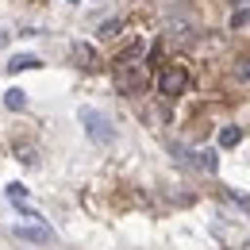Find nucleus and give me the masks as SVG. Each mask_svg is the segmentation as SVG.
<instances>
[{"instance_id":"f257e3e1","label":"nucleus","mask_w":250,"mask_h":250,"mask_svg":"<svg viewBox=\"0 0 250 250\" xmlns=\"http://www.w3.org/2000/svg\"><path fill=\"white\" fill-rule=\"evenodd\" d=\"M77 120H81L85 135L93 139L96 146H112V143H116V127H112V120H108L100 108H77Z\"/></svg>"},{"instance_id":"f03ea898","label":"nucleus","mask_w":250,"mask_h":250,"mask_svg":"<svg viewBox=\"0 0 250 250\" xmlns=\"http://www.w3.org/2000/svg\"><path fill=\"white\" fill-rule=\"evenodd\" d=\"M185 89H188V65L169 62L162 73H158V93L162 96H181Z\"/></svg>"},{"instance_id":"7ed1b4c3","label":"nucleus","mask_w":250,"mask_h":250,"mask_svg":"<svg viewBox=\"0 0 250 250\" xmlns=\"http://www.w3.org/2000/svg\"><path fill=\"white\" fill-rule=\"evenodd\" d=\"M69 58H73V65H77V69H85V73L100 69V54H96L89 42H73V46H69Z\"/></svg>"},{"instance_id":"20e7f679","label":"nucleus","mask_w":250,"mask_h":250,"mask_svg":"<svg viewBox=\"0 0 250 250\" xmlns=\"http://www.w3.org/2000/svg\"><path fill=\"white\" fill-rule=\"evenodd\" d=\"M16 239H23V243H50L54 231L42 227V223H35V227H16Z\"/></svg>"},{"instance_id":"39448f33","label":"nucleus","mask_w":250,"mask_h":250,"mask_svg":"<svg viewBox=\"0 0 250 250\" xmlns=\"http://www.w3.org/2000/svg\"><path fill=\"white\" fill-rule=\"evenodd\" d=\"M188 166H196V169H204V173H216L219 169V154L216 150H196V154H188Z\"/></svg>"},{"instance_id":"423d86ee","label":"nucleus","mask_w":250,"mask_h":250,"mask_svg":"<svg viewBox=\"0 0 250 250\" xmlns=\"http://www.w3.org/2000/svg\"><path fill=\"white\" fill-rule=\"evenodd\" d=\"M39 65H42L39 54H12L4 69H8V73H23V69H39Z\"/></svg>"},{"instance_id":"0eeeda50","label":"nucleus","mask_w":250,"mask_h":250,"mask_svg":"<svg viewBox=\"0 0 250 250\" xmlns=\"http://www.w3.org/2000/svg\"><path fill=\"white\" fill-rule=\"evenodd\" d=\"M4 108H8V112H23V108H27V93H23V89H8V93H4Z\"/></svg>"},{"instance_id":"6e6552de","label":"nucleus","mask_w":250,"mask_h":250,"mask_svg":"<svg viewBox=\"0 0 250 250\" xmlns=\"http://www.w3.org/2000/svg\"><path fill=\"white\" fill-rule=\"evenodd\" d=\"M239 139H243V131H239V127H219V146H227V150H231V146H239Z\"/></svg>"},{"instance_id":"1a4fd4ad","label":"nucleus","mask_w":250,"mask_h":250,"mask_svg":"<svg viewBox=\"0 0 250 250\" xmlns=\"http://www.w3.org/2000/svg\"><path fill=\"white\" fill-rule=\"evenodd\" d=\"M120 27H124L120 20H108V23H100V39H116V35H120Z\"/></svg>"},{"instance_id":"9d476101","label":"nucleus","mask_w":250,"mask_h":250,"mask_svg":"<svg viewBox=\"0 0 250 250\" xmlns=\"http://www.w3.org/2000/svg\"><path fill=\"white\" fill-rule=\"evenodd\" d=\"M243 23H250V4H247V8H239V12L231 16V27H243Z\"/></svg>"},{"instance_id":"9b49d317","label":"nucleus","mask_w":250,"mask_h":250,"mask_svg":"<svg viewBox=\"0 0 250 250\" xmlns=\"http://www.w3.org/2000/svg\"><path fill=\"white\" fill-rule=\"evenodd\" d=\"M20 162H27V166H35V150H31V146H20Z\"/></svg>"},{"instance_id":"f8f14e48","label":"nucleus","mask_w":250,"mask_h":250,"mask_svg":"<svg viewBox=\"0 0 250 250\" xmlns=\"http://www.w3.org/2000/svg\"><path fill=\"white\" fill-rule=\"evenodd\" d=\"M235 73H239L243 81H250V58H247V62H239V69H235Z\"/></svg>"},{"instance_id":"ddd939ff","label":"nucleus","mask_w":250,"mask_h":250,"mask_svg":"<svg viewBox=\"0 0 250 250\" xmlns=\"http://www.w3.org/2000/svg\"><path fill=\"white\" fill-rule=\"evenodd\" d=\"M4 42H8V35H4V31H0V46H4Z\"/></svg>"},{"instance_id":"4468645a","label":"nucleus","mask_w":250,"mask_h":250,"mask_svg":"<svg viewBox=\"0 0 250 250\" xmlns=\"http://www.w3.org/2000/svg\"><path fill=\"white\" fill-rule=\"evenodd\" d=\"M239 4H250V0H239Z\"/></svg>"},{"instance_id":"2eb2a0df","label":"nucleus","mask_w":250,"mask_h":250,"mask_svg":"<svg viewBox=\"0 0 250 250\" xmlns=\"http://www.w3.org/2000/svg\"><path fill=\"white\" fill-rule=\"evenodd\" d=\"M243 250H250V243H247V247H243Z\"/></svg>"},{"instance_id":"dca6fc26","label":"nucleus","mask_w":250,"mask_h":250,"mask_svg":"<svg viewBox=\"0 0 250 250\" xmlns=\"http://www.w3.org/2000/svg\"><path fill=\"white\" fill-rule=\"evenodd\" d=\"M69 4H77V0H69Z\"/></svg>"}]
</instances>
